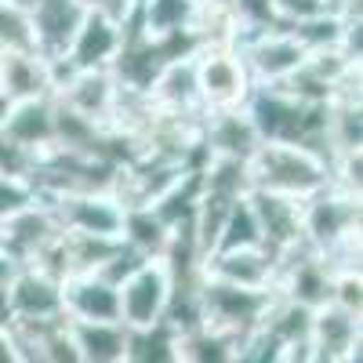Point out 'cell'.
Returning a JSON list of instances; mask_svg holds the SVG:
<instances>
[{
  "label": "cell",
  "instance_id": "cell-1",
  "mask_svg": "<svg viewBox=\"0 0 363 363\" xmlns=\"http://www.w3.org/2000/svg\"><path fill=\"white\" fill-rule=\"evenodd\" d=\"M247 182L251 189L284 193L306 200L330 182L327 157L301 142H262L247 157Z\"/></svg>",
  "mask_w": 363,
  "mask_h": 363
},
{
  "label": "cell",
  "instance_id": "cell-2",
  "mask_svg": "<svg viewBox=\"0 0 363 363\" xmlns=\"http://www.w3.org/2000/svg\"><path fill=\"white\" fill-rule=\"evenodd\" d=\"M301 240L316 255L363 240V193H345L327 182L323 189L306 196L301 200Z\"/></svg>",
  "mask_w": 363,
  "mask_h": 363
},
{
  "label": "cell",
  "instance_id": "cell-3",
  "mask_svg": "<svg viewBox=\"0 0 363 363\" xmlns=\"http://www.w3.org/2000/svg\"><path fill=\"white\" fill-rule=\"evenodd\" d=\"M269 301H272V291L240 287V284L203 277L200 291H196V313H200V323L215 327V330L240 342L247 330H255L262 323Z\"/></svg>",
  "mask_w": 363,
  "mask_h": 363
},
{
  "label": "cell",
  "instance_id": "cell-4",
  "mask_svg": "<svg viewBox=\"0 0 363 363\" xmlns=\"http://www.w3.org/2000/svg\"><path fill=\"white\" fill-rule=\"evenodd\" d=\"M55 91L51 99L62 102L66 109L87 116L91 124L99 128H109L116 113H120V102H124L128 87L116 80V73L109 66H95V69H55Z\"/></svg>",
  "mask_w": 363,
  "mask_h": 363
},
{
  "label": "cell",
  "instance_id": "cell-5",
  "mask_svg": "<svg viewBox=\"0 0 363 363\" xmlns=\"http://www.w3.org/2000/svg\"><path fill=\"white\" fill-rule=\"evenodd\" d=\"M120 291V323L128 330H145L167 320L171 309V269L164 258H145L138 262L124 280L116 284Z\"/></svg>",
  "mask_w": 363,
  "mask_h": 363
},
{
  "label": "cell",
  "instance_id": "cell-6",
  "mask_svg": "<svg viewBox=\"0 0 363 363\" xmlns=\"http://www.w3.org/2000/svg\"><path fill=\"white\" fill-rule=\"evenodd\" d=\"M236 51L247 66L251 84H284L301 62H306V44L294 37L291 26H262L236 37Z\"/></svg>",
  "mask_w": 363,
  "mask_h": 363
},
{
  "label": "cell",
  "instance_id": "cell-7",
  "mask_svg": "<svg viewBox=\"0 0 363 363\" xmlns=\"http://www.w3.org/2000/svg\"><path fill=\"white\" fill-rule=\"evenodd\" d=\"M196 51V84H200V102L203 109H225V106H244L251 95V77L240 58L236 44H203Z\"/></svg>",
  "mask_w": 363,
  "mask_h": 363
},
{
  "label": "cell",
  "instance_id": "cell-8",
  "mask_svg": "<svg viewBox=\"0 0 363 363\" xmlns=\"http://www.w3.org/2000/svg\"><path fill=\"white\" fill-rule=\"evenodd\" d=\"M200 11L203 0H138L128 29L171 51H186L193 48V29L200 22Z\"/></svg>",
  "mask_w": 363,
  "mask_h": 363
},
{
  "label": "cell",
  "instance_id": "cell-9",
  "mask_svg": "<svg viewBox=\"0 0 363 363\" xmlns=\"http://www.w3.org/2000/svg\"><path fill=\"white\" fill-rule=\"evenodd\" d=\"M128 40V26L106 15V11H84L73 37L62 51V58L55 62V69H95V66H113V58L120 55Z\"/></svg>",
  "mask_w": 363,
  "mask_h": 363
},
{
  "label": "cell",
  "instance_id": "cell-10",
  "mask_svg": "<svg viewBox=\"0 0 363 363\" xmlns=\"http://www.w3.org/2000/svg\"><path fill=\"white\" fill-rule=\"evenodd\" d=\"M363 349V316L323 301L313 309L309 323V363H359Z\"/></svg>",
  "mask_w": 363,
  "mask_h": 363
},
{
  "label": "cell",
  "instance_id": "cell-11",
  "mask_svg": "<svg viewBox=\"0 0 363 363\" xmlns=\"http://www.w3.org/2000/svg\"><path fill=\"white\" fill-rule=\"evenodd\" d=\"M55 211V222L62 233H87V236H113L124 233V203L116 193H58L44 196Z\"/></svg>",
  "mask_w": 363,
  "mask_h": 363
},
{
  "label": "cell",
  "instance_id": "cell-12",
  "mask_svg": "<svg viewBox=\"0 0 363 363\" xmlns=\"http://www.w3.org/2000/svg\"><path fill=\"white\" fill-rule=\"evenodd\" d=\"M8 298V313L11 323H48V320H62V280L51 272L22 262L11 280L4 287Z\"/></svg>",
  "mask_w": 363,
  "mask_h": 363
},
{
  "label": "cell",
  "instance_id": "cell-13",
  "mask_svg": "<svg viewBox=\"0 0 363 363\" xmlns=\"http://www.w3.org/2000/svg\"><path fill=\"white\" fill-rule=\"evenodd\" d=\"M142 99L160 113H203L200 84H196V51L186 48L167 55L157 77L142 91Z\"/></svg>",
  "mask_w": 363,
  "mask_h": 363
},
{
  "label": "cell",
  "instance_id": "cell-14",
  "mask_svg": "<svg viewBox=\"0 0 363 363\" xmlns=\"http://www.w3.org/2000/svg\"><path fill=\"white\" fill-rule=\"evenodd\" d=\"M262 145L255 124L244 106H225V109H203V128H200V157H233L247 160Z\"/></svg>",
  "mask_w": 363,
  "mask_h": 363
},
{
  "label": "cell",
  "instance_id": "cell-15",
  "mask_svg": "<svg viewBox=\"0 0 363 363\" xmlns=\"http://www.w3.org/2000/svg\"><path fill=\"white\" fill-rule=\"evenodd\" d=\"M203 277H215L225 284H240V287H258V291H272L277 284V255L265 244H251V247H218L203 258Z\"/></svg>",
  "mask_w": 363,
  "mask_h": 363
},
{
  "label": "cell",
  "instance_id": "cell-16",
  "mask_svg": "<svg viewBox=\"0 0 363 363\" xmlns=\"http://www.w3.org/2000/svg\"><path fill=\"white\" fill-rule=\"evenodd\" d=\"M55 236H58V222H55V211L44 196H37L33 203H26L11 218L0 222V247H4L18 265L33 262Z\"/></svg>",
  "mask_w": 363,
  "mask_h": 363
},
{
  "label": "cell",
  "instance_id": "cell-17",
  "mask_svg": "<svg viewBox=\"0 0 363 363\" xmlns=\"http://www.w3.org/2000/svg\"><path fill=\"white\" fill-rule=\"evenodd\" d=\"M251 211L258 218V233H262V244L272 255H284L301 240V200L298 196H284V193H265V189H247Z\"/></svg>",
  "mask_w": 363,
  "mask_h": 363
},
{
  "label": "cell",
  "instance_id": "cell-18",
  "mask_svg": "<svg viewBox=\"0 0 363 363\" xmlns=\"http://www.w3.org/2000/svg\"><path fill=\"white\" fill-rule=\"evenodd\" d=\"M55 62L44 51H0V91L8 102L48 99L55 91Z\"/></svg>",
  "mask_w": 363,
  "mask_h": 363
},
{
  "label": "cell",
  "instance_id": "cell-19",
  "mask_svg": "<svg viewBox=\"0 0 363 363\" xmlns=\"http://www.w3.org/2000/svg\"><path fill=\"white\" fill-rule=\"evenodd\" d=\"M66 320H120V291L102 272H77L62 280Z\"/></svg>",
  "mask_w": 363,
  "mask_h": 363
},
{
  "label": "cell",
  "instance_id": "cell-20",
  "mask_svg": "<svg viewBox=\"0 0 363 363\" xmlns=\"http://www.w3.org/2000/svg\"><path fill=\"white\" fill-rule=\"evenodd\" d=\"M0 131L8 138H15L18 145L33 149V153L48 157L51 153V135H55V102L48 99H26V102H11Z\"/></svg>",
  "mask_w": 363,
  "mask_h": 363
},
{
  "label": "cell",
  "instance_id": "cell-21",
  "mask_svg": "<svg viewBox=\"0 0 363 363\" xmlns=\"http://www.w3.org/2000/svg\"><path fill=\"white\" fill-rule=\"evenodd\" d=\"M80 363H128V335L120 320H66Z\"/></svg>",
  "mask_w": 363,
  "mask_h": 363
},
{
  "label": "cell",
  "instance_id": "cell-22",
  "mask_svg": "<svg viewBox=\"0 0 363 363\" xmlns=\"http://www.w3.org/2000/svg\"><path fill=\"white\" fill-rule=\"evenodd\" d=\"M323 145L327 157L363 149V95H335L323 113Z\"/></svg>",
  "mask_w": 363,
  "mask_h": 363
},
{
  "label": "cell",
  "instance_id": "cell-23",
  "mask_svg": "<svg viewBox=\"0 0 363 363\" xmlns=\"http://www.w3.org/2000/svg\"><path fill=\"white\" fill-rule=\"evenodd\" d=\"M174 363H236V338L196 320L174 330Z\"/></svg>",
  "mask_w": 363,
  "mask_h": 363
},
{
  "label": "cell",
  "instance_id": "cell-24",
  "mask_svg": "<svg viewBox=\"0 0 363 363\" xmlns=\"http://www.w3.org/2000/svg\"><path fill=\"white\" fill-rule=\"evenodd\" d=\"M120 240L145 255V258H160L167 251V240H171V225L157 215L153 207H128L124 211V233H120Z\"/></svg>",
  "mask_w": 363,
  "mask_h": 363
},
{
  "label": "cell",
  "instance_id": "cell-25",
  "mask_svg": "<svg viewBox=\"0 0 363 363\" xmlns=\"http://www.w3.org/2000/svg\"><path fill=\"white\" fill-rule=\"evenodd\" d=\"M349 18H356V15H345L338 8H327V11H320L313 18L294 22L291 29H294V37L306 44V51H327V48H338L342 44Z\"/></svg>",
  "mask_w": 363,
  "mask_h": 363
},
{
  "label": "cell",
  "instance_id": "cell-26",
  "mask_svg": "<svg viewBox=\"0 0 363 363\" xmlns=\"http://www.w3.org/2000/svg\"><path fill=\"white\" fill-rule=\"evenodd\" d=\"M0 51H40L33 11L15 0H0Z\"/></svg>",
  "mask_w": 363,
  "mask_h": 363
},
{
  "label": "cell",
  "instance_id": "cell-27",
  "mask_svg": "<svg viewBox=\"0 0 363 363\" xmlns=\"http://www.w3.org/2000/svg\"><path fill=\"white\" fill-rule=\"evenodd\" d=\"M251 244H262V233H258V218H255V211H251V200L240 196L229 207V215H225L218 247H251Z\"/></svg>",
  "mask_w": 363,
  "mask_h": 363
},
{
  "label": "cell",
  "instance_id": "cell-28",
  "mask_svg": "<svg viewBox=\"0 0 363 363\" xmlns=\"http://www.w3.org/2000/svg\"><path fill=\"white\" fill-rule=\"evenodd\" d=\"M40 164H44L40 153L18 145L15 138H8L4 131H0V174H4V178H29V182H37Z\"/></svg>",
  "mask_w": 363,
  "mask_h": 363
},
{
  "label": "cell",
  "instance_id": "cell-29",
  "mask_svg": "<svg viewBox=\"0 0 363 363\" xmlns=\"http://www.w3.org/2000/svg\"><path fill=\"white\" fill-rule=\"evenodd\" d=\"M330 186H338L345 193H363V149H345V153L327 157Z\"/></svg>",
  "mask_w": 363,
  "mask_h": 363
},
{
  "label": "cell",
  "instance_id": "cell-30",
  "mask_svg": "<svg viewBox=\"0 0 363 363\" xmlns=\"http://www.w3.org/2000/svg\"><path fill=\"white\" fill-rule=\"evenodd\" d=\"M330 301L356 316H363V269L330 272Z\"/></svg>",
  "mask_w": 363,
  "mask_h": 363
},
{
  "label": "cell",
  "instance_id": "cell-31",
  "mask_svg": "<svg viewBox=\"0 0 363 363\" xmlns=\"http://www.w3.org/2000/svg\"><path fill=\"white\" fill-rule=\"evenodd\" d=\"M40 193H37V182L29 178H4L0 174V222L11 218L15 211H22L26 203H33Z\"/></svg>",
  "mask_w": 363,
  "mask_h": 363
},
{
  "label": "cell",
  "instance_id": "cell-32",
  "mask_svg": "<svg viewBox=\"0 0 363 363\" xmlns=\"http://www.w3.org/2000/svg\"><path fill=\"white\" fill-rule=\"evenodd\" d=\"M269 8L280 26H294L301 18H313L327 8H335V0H269Z\"/></svg>",
  "mask_w": 363,
  "mask_h": 363
},
{
  "label": "cell",
  "instance_id": "cell-33",
  "mask_svg": "<svg viewBox=\"0 0 363 363\" xmlns=\"http://www.w3.org/2000/svg\"><path fill=\"white\" fill-rule=\"evenodd\" d=\"M77 4H80L84 11H106V15H113V18H120V22L128 26L138 0H77Z\"/></svg>",
  "mask_w": 363,
  "mask_h": 363
},
{
  "label": "cell",
  "instance_id": "cell-34",
  "mask_svg": "<svg viewBox=\"0 0 363 363\" xmlns=\"http://www.w3.org/2000/svg\"><path fill=\"white\" fill-rule=\"evenodd\" d=\"M0 363H22V352H18V338H15L11 320L0 323Z\"/></svg>",
  "mask_w": 363,
  "mask_h": 363
},
{
  "label": "cell",
  "instance_id": "cell-35",
  "mask_svg": "<svg viewBox=\"0 0 363 363\" xmlns=\"http://www.w3.org/2000/svg\"><path fill=\"white\" fill-rule=\"evenodd\" d=\"M15 269H18V262H15L4 247H0V291L8 287V280H11V272H15Z\"/></svg>",
  "mask_w": 363,
  "mask_h": 363
},
{
  "label": "cell",
  "instance_id": "cell-36",
  "mask_svg": "<svg viewBox=\"0 0 363 363\" xmlns=\"http://www.w3.org/2000/svg\"><path fill=\"white\" fill-rule=\"evenodd\" d=\"M8 106H11V102H8V95H4V91H0V120H4V113H8Z\"/></svg>",
  "mask_w": 363,
  "mask_h": 363
}]
</instances>
